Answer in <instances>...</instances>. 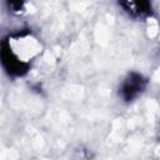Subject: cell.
I'll return each instance as SVG.
<instances>
[{
  "label": "cell",
  "mask_w": 160,
  "mask_h": 160,
  "mask_svg": "<svg viewBox=\"0 0 160 160\" xmlns=\"http://www.w3.org/2000/svg\"><path fill=\"white\" fill-rule=\"evenodd\" d=\"M148 80L139 72H130L128 76L122 80L120 88H119V96L126 101L130 102L135 100L146 88Z\"/></svg>",
  "instance_id": "1"
},
{
  "label": "cell",
  "mask_w": 160,
  "mask_h": 160,
  "mask_svg": "<svg viewBox=\"0 0 160 160\" xmlns=\"http://www.w3.org/2000/svg\"><path fill=\"white\" fill-rule=\"evenodd\" d=\"M1 61H2V66L10 75L20 76L29 70V64L20 60L15 55L8 40H4L1 44Z\"/></svg>",
  "instance_id": "2"
},
{
  "label": "cell",
  "mask_w": 160,
  "mask_h": 160,
  "mask_svg": "<svg viewBox=\"0 0 160 160\" xmlns=\"http://www.w3.org/2000/svg\"><path fill=\"white\" fill-rule=\"evenodd\" d=\"M119 5L128 12L130 16L135 19H145L152 15L154 10L149 1H124L119 2Z\"/></svg>",
  "instance_id": "3"
},
{
  "label": "cell",
  "mask_w": 160,
  "mask_h": 160,
  "mask_svg": "<svg viewBox=\"0 0 160 160\" xmlns=\"http://www.w3.org/2000/svg\"><path fill=\"white\" fill-rule=\"evenodd\" d=\"M72 160H91V155L86 149H78L72 156Z\"/></svg>",
  "instance_id": "4"
}]
</instances>
